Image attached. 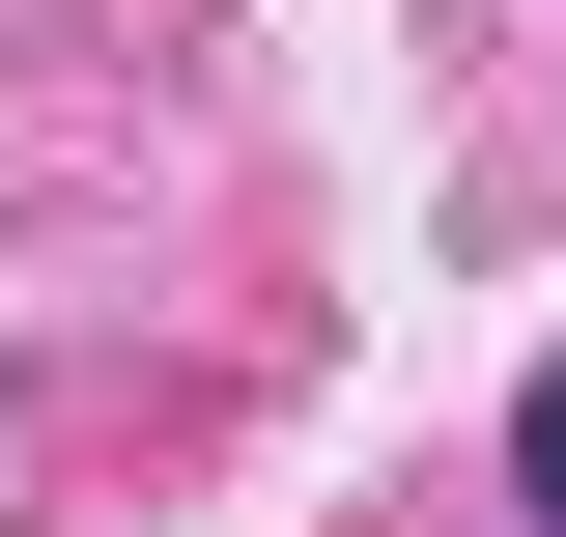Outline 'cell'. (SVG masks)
Returning <instances> with one entry per match:
<instances>
[{
	"instance_id": "cell-1",
	"label": "cell",
	"mask_w": 566,
	"mask_h": 537,
	"mask_svg": "<svg viewBox=\"0 0 566 537\" xmlns=\"http://www.w3.org/2000/svg\"><path fill=\"white\" fill-rule=\"evenodd\" d=\"M510 509L566 537V368H538V397H510Z\"/></svg>"
}]
</instances>
